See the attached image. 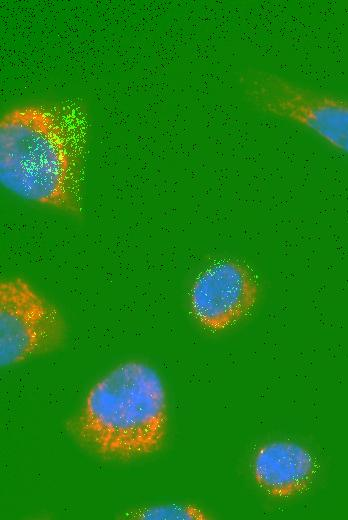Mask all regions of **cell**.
Wrapping results in <instances>:
<instances>
[{"label": "cell", "instance_id": "obj_5", "mask_svg": "<svg viewBox=\"0 0 348 520\" xmlns=\"http://www.w3.org/2000/svg\"><path fill=\"white\" fill-rule=\"evenodd\" d=\"M259 298V283L242 262L223 258L207 265L194 279L190 310L201 327L226 330L248 316Z\"/></svg>", "mask_w": 348, "mask_h": 520}, {"label": "cell", "instance_id": "obj_2", "mask_svg": "<svg viewBox=\"0 0 348 520\" xmlns=\"http://www.w3.org/2000/svg\"><path fill=\"white\" fill-rule=\"evenodd\" d=\"M167 429L165 385L153 367L139 360L122 362L101 377L67 425L83 449L117 462L158 452Z\"/></svg>", "mask_w": 348, "mask_h": 520}, {"label": "cell", "instance_id": "obj_6", "mask_svg": "<svg viewBox=\"0 0 348 520\" xmlns=\"http://www.w3.org/2000/svg\"><path fill=\"white\" fill-rule=\"evenodd\" d=\"M251 470L256 485L265 494L287 499L309 489L316 475V461L304 446L276 440L256 450Z\"/></svg>", "mask_w": 348, "mask_h": 520}, {"label": "cell", "instance_id": "obj_7", "mask_svg": "<svg viewBox=\"0 0 348 520\" xmlns=\"http://www.w3.org/2000/svg\"><path fill=\"white\" fill-rule=\"evenodd\" d=\"M122 518L142 520H205L210 519V515L194 504L172 503L136 508L124 513Z\"/></svg>", "mask_w": 348, "mask_h": 520}, {"label": "cell", "instance_id": "obj_3", "mask_svg": "<svg viewBox=\"0 0 348 520\" xmlns=\"http://www.w3.org/2000/svg\"><path fill=\"white\" fill-rule=\"evenodd\" d=\"M246 103L255 110L296 123L348 155V99L301 86L260 68L239 77Z\"/></svg>", "mask_w": 348, "mask_h": 520}, {"label": "cell", "instance_id": "obj_4", "mask_svg": "<svg viewBox=\"0 0 348 520\" xmlns=\"http://www.w3.org/2000/svg\"><path fill=\"white\" fill-rule=\"evenodd\" d=\"M67 337L63 315L22 277L0 283V364L23 363L58 349Z\"/></svg>", "mask_w": 348, "mask_h": 520}, {"label": "cell", "instance_id": "obj_1", "mask_svg": "<svg viewBox=\"0 0 348 520\" xmlns=\"http://www.w3.org/2000/svg\"><path fill=\"white\" fill-rule=\"evenodd\" d=\"M84 117L77 107L31 104L0 122V181L30 203L80 215Z\"/></svg>", "mask_w": 348, "mask_h": 520}]
</instances>
